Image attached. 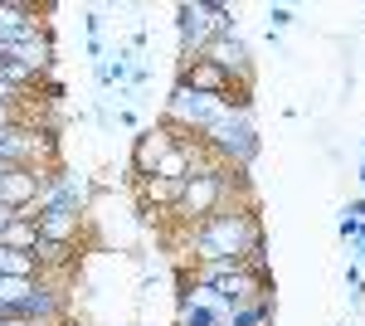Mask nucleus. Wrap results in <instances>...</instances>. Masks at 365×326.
Returning a JSON list of instances; mask_svg holds the SVG:
<instances>
[{
    "label": "nucleus",
    "mask_w": 365,
    "mask_h": 326,
    "mask_svg": "<svg viewBox=\"0 0 365 326\" xmlns=\"http://www.w3.org/2000/svg\"><path fill=\"white\" fill-rule=\"evenodd\" d=\"M20 122V108H10V103H0V127H15Z\"/></svg>",
    "instance_id": "b1692460"
},
{
    "label": "nucleus",
    "mask_w": 365,
    "mask_h": 326,
    "mask_svg": "<svg viewBox=\"0 0 365 326\" xmlns=\"http://www.w3.org/2000/svg\"><path fill=\"white\" fill-rule=\"evenodd\" d=\"M5 58H10V63H20V68H29L34 78H44V73H49V63H54V34L44 29L39 39H29V44H20V49H10Z\"/></svg>",
    "instance_id": "f8f14e48"
},
{
    "label": "nucleus",
    "mask_w": 365,
    "mask_h": 326,
    "mask_svg": "<svg viewBox=\"0 0 365 326\" xmlns=\"http://www.w3.org/2000/svg\"><path fill=\"white\" fill-rule=\"evenodd\" d=\"M346 297H351V312H361V307H365V272L356 268V263L346 268Z\"/></svg>",
    "instance_id": "a211bd4d"
},
{
    "label": "nucleus",
    "mask_w": 365,
    "mask_h": 326,
    "mask_svg": "<svg viewBox=\"0 0 365 326\" xmlns=\"http://www.w3.org/2000/svg\"><path fill=\"white\" fill-rule=\"evenodd\" d=\"M346 215H356V219H365V200H351V205H346Z\"/></svg>",
    "instance_id": "a878e982"
},
{
    "label": "nucleus",
    "mask_w": 365,
    "mask_h": 326,
    "mask_svg": "<svg viewBox=\"0 0 365 326\" xmlns=\"http://www.w3.org/2000/svg\"><path fill=\"white\" fill-rule=\"evenodd\" d=\"M263 15H268V34H282V29H292V25H297L292 5H268Z\"/></svg>",
    "instance_id": "6ab92c4d"
},
{
    "label": "nucleus",
    "mask_w": 365,
    "mask_h": 326,
    "mask_svg": "<svg viewBox=\"0 0 365 326\" xmlns=\"http://www.w3.org/2000/svg\"><path fill=\"white\" fill-rule=\"evenodd\" d=\"M175 83H185V88H195V93H215V98H239V88L229 78L225 68H215L210 58H195V63H180V73Z\"/></svg>",
    "instance_id": "9d476101"
},
{
    "label": "nucleus",
    "mask_w": 365,
    "mask_h": 326,
    "mask_svg": "<svg viewBox=\"0 0 365 326\" xmlns=\"http://www.w3.org/2000/svg\"><path fill=\"white\" fill-rule=\"evenodd\" d=\"M229 103H234V98H215V93H195V88L175 83L170 98H166V108H161V122H166L170 132H180V136H200V132H210V127L225 117Z\"/></svg>",
    "instance_id": "20e7f679"
},
{
    "label": "nucleus",
    "mask_w": 365,
    "mask_h": 326,
    "mask_svg": "<svg viewBox=\"0 0 365 326\" xmlns=\"http://www.w3.org/2000/svg\"><path fill=\"white\" fill-rule=\"evenodd\" d=\"M351 263L365 268V234H361V239H351Z\"/></svg>",
    "instance_id": "4be33fe9"
},
{
    "label": "nucleus",
    "mask_w": 365,
    "mask_h": 326,
    "mask_svg": "<svg viewBox=\"0 0 365 326\" xmlns=\"http://www.w3.org/2000/svg\"><path fill=\"white\" fill-rule=\"evenodd\" d=\"M356 175H361V185H365V156H361V165H356Z\"/></svg>",
    "instance_id": "cd10ccee"
},
{
    "label": "nucleus",
    "mask_w": 365,
    "mask_h": 326,
    "mask_svg": "<svg viewBox=\"0 0 365 326\" xmlns=\"http://www.w3.org/2000/svg\"><path fill=\"white\" fill-rule=\"evenodd\" d=\"M234 175H239V170H225V165H215V161L200 165L195 175H190V180L180 185V200H175L170 219H180V224L190 229V224H200V219H210L215 210H225Z\"/></svg>",
    "instance_id": "7ed1b4c3"
},
{
    "label": "nucleus",
    "mask_w": 365,
    "mask_h": 326,
    "mask_svg": "<svg viewBox=\"0 0 365 326\" xmlns=\"http://www.w3.org/2000/svg\"><path fill=\"white\" fill-rule=\"evenodd\" d=\"M175 326H220L210 312H195V307H185V302H175Z\"/></svg>",
    "instance_id": "aec40b11"
},
{
    "label": "nucleus",
    "mask_w": 365,
    "mask_h": 326,
    "mask_svg": "<svg viewBox=\"0 0 365 326\" xmlns=\"http://www.w3.org/2000/svg\"><path fill=\"white\" fill-rule=\"evenodd\" d=\"M273 292L268 297H258V302H249V307H234V317H229V326H273Z\"/></svg>",
    "instance_id": "f3484780"
},
{
    "label": "nucleus",
    "mask_w": 365,
    "mask_h": 326,
    "mask_svg": "<svg viewBox=\"0 0 365 326\" xmlns=\"http://www.w3.org/2000/svg\"><path fill=\"white\" fill-rule=\"evenodd\" d=\"M180 185L185 180H161V175H151V180H137V195H141V215H151V210H175V200H180Z\"/></svg>",
    "instance_id": "4468645a"
},
{
    "label": "nucleus",
    "mask_w": 365,
    "mask_h": 326,
    "mask_svg": "<svg viewBox=\"0 0 365 326\" xmlns=\"http://www.w3.org/2000/svg\"><path fill=\"white\" fill-rule=\"evenodd\" d=\"M146 78H151V68H146V63H132V78H127V83H132V88H141Z\"/></svg>",
    "instance_id": "393cba45"
},
{
    "label": "nucleus",
    "mask_w": 365,
    "mask_h": 326,
    "mask_svg": "<svg viewBox=\"0 0 365 326\" xmlns=\"http://www.w3.org/2000/svg\"><path fill=\"white\" fill-rule=\"evenodd\" d=\"M195 141L205 146V156H210L215 165L249 175V165L258 161V151H263L258 122H253V93H239V98L225 108V117H220L210 132H200Z\"/></svg>",
    "instance_id": "f03ea898"
},
{
    "label": "nucleus",
    "mask_w": 365,
    "mask_h": 326,
    "mask_svg": "<svg viewBox=\"0 0 365 326\" xmlns=\"http://www.w3.org/2000/svg\"><path fill=\"white\" fill-rule=\"evenodd\" d=\"M361 151H365V136H361Z\"/></svg>",
    "instance_id": "c756f323"
},
{
    "label": "nucleus",
    "mask_w": 365,
    "mask_h": 326,
    "mask_svg": "<svg viewBox=\"0 0 365 326\" xmlns=\"http://www.w3.org/2000/svg\"><path fill=\"white\" fill-rule=\"evenodd\" d=\"M29 253H34V263H39V277L68 272L73 263H78V244H54V239H39Z\"/></svg>",
    "instance_id": "ddd939ff"
},
{
    "label": "nucleus",
    "mask_w": 365,
    "mask_h": 326,
    "mask_svg": "<svg viewBox=\"0 0 365 326\" xmlns=\"http://www.w3.org/2000/svg\"><path fill=\"white\" fill-rule=\"evenodd\" d=\"M268 234H263V219H258V205H225V210H215L210 219H200L190 224V234H185V248H190V258L195 263H210V258H249L253 244H263Z\"/></svg>",
    "instance_id": "f257e3e1"
},
{
    "label": "nucleus",
    "mask_w": 365,
    "mask_h": 326,
    "mask_svg": "<svg viewBox=\"0 0 365 326\" xmlns=\"http://www.w3.org/2000/svg\"><path fill=\"white\" fill-rule=\"evenodd\" d=\"M39 244V224L34 219H10L5 229H0V248H15V253H29V248Z\"/></svg>",
    "instance_id": "2eb2a0df"
},
{
    "label": "nucleus",
    "mask_w": 365,
    "mask_h": 326,
    "mask_svg": "<svg viewBox=\"0 0 365 326\" xmlns=\"http://www.w3.org/2000/svg\"><path fill=\"white\" fill-rule=\"evenodd\" d=\"M210 287H215L229 307H249V302H258V297L273 292V277H258V272L239 268V272H229V277H220V282H210Z\"/></svg>",
    "instance_id": "9b49d317"
},
{
    "label": "nucleus",
    "mask_w": 365,
    "mask_h": 326,
    "mask_svg": "<svg viewBox=\"0 0 365 326\" xmlns=\"http://www.w3.org/2000/svg\"><path fill=\"white\" fill-rule=\"evenodd\" d=\"M78 234H83V219L39 215V239H54V244H78Z\"/></svg>",
    "instance_id": "dca6fc26"
},
{
    "label": "nucleus",
    "mask_w": 365,
    "mask_h": 326,
    "mask_svg": "<svg viewBox=\"0 0 365 326\" xmlns=\"http://www.w3.org/2000/svg\"><path fill=\"white\" fill-rule=\"evenodd\" d=\"M10 219H15V210H5V205H0V229H5Z\"/></svg>",
    "instance_id": "bb28decb"
},
{
    "label": "nucleus",
    "mask_w": 365,
    "mask_h": 326,
    "mask_svg": "<svg viewBox=\"0 0 365 326\" xmlns=\"http://www.w3.org/2000/svg\"><path fill=\"white\" fill-rule=\"evenodd\" d=\"M63 312H68V292L58 287L54 277H39L34 292L15 307V317H25V322H34V326H58V322H63Z\"/></svg>",
    "instance_id": "1a4fd4ad"
},
{
    "label": "nucleus",
    "mask_w": 365,
    "mask_h": 326,
    "mask_svg": "<svg viewBox=\"0 0 365 326\" xmlns=\"http://www.w3.org/2000/svg\"><path fill=\"white\" fill-rule=\"evenodd\" d=\"M88 39H103V15L98 10H88Z\"/></svg>",
    "instance_id": "5701e85b"
},
{
    "label": "nucleus",
    "mask_w": 365,
    "mask_h": 326,
    "mask_svg": "<svg viewBox=\"0 0 365 326\" xmlns=\"http://www.w3.org/2000/svg\"><path fill=\"white\" fill-rule=\"evenodd\" d=\"M180 141V132H170L166 122H156V127H137L132 136V156H127V170H132V180H151L156 175V165L166 161V151Z\"/></svg>",
    "instance_id": "0eeeda50"
},
{
    "label": "nucleus",
    "mask_w": 365,
    "mask_h": 326,
    "mask_svg": "<svg viewBox=\"0 0 365 326\" xmlns=\"http://www.w3.org/2000/svg\"><path fill=\"white\" fill-rule=\"evenodd\" d=\"M200 58H210L215 68H225L229 78H234V88L239 93H253V49L239 39V34H225V39H215L210 49Z\"/></svg>",
    "instance_id": "6e6552de"
},
{
    "label": "nucleus",
    "mask_w": 365,
    "mask_h": 326,
    "mask_svg": "<svg viewBox=\"0 0 365 326\" xmlns=\"http://www.w3.org/2000/svg\"><path fill=\"white\" fill-rule=\"evenodd\" d=\"M0 68H5V54H0Z\"/></svg>",
    "instance_id": "c85d7f7f"
},
{
    "label": "nucleus",
    "mask_w": 365,
    "mask_h": 326,
    "mask_svg": "<svg viewBox=\"0 0 365 326\" xmlns=\"http://www.w3.org/2000/svg\"><path fill=\"white\" fill-rule=\"evenodd\" d=\"M175 34H180V63H195L215 44V0L175 5Z\"/></svg>",
    "instance_id": "423d86ee"
},
{
    "label": "nucleus",
    "mask_w": 365,
    "mask_h": 326,
    "mask_svg": "<svg viewBox=\"0 0 365 326\" xmlns=\"http://www.w3.org/2000/svg\"><path fill=\"white\" fill-rule=\"evenodd\" d=\"M93 195H98V185H93L88 175H73V170L54 165V180H49V190H44V200H39V215L88 219V205H93Z\"/></svg>",
    "instance_id": "39448f33"
},
{
    "label": "nucleus",
    "mask_w": 365,
    "mask_h": 326,
    "mask_svg": "<svg viewBox=\"0 0 365 326\" xmlns=\"http://www.w3.org/2000/svg\"><path fill=\"white\" fill-rule=\"evenodd\" d=\"M336 234L346 239V244H351V239H361V234H365V219H356V215H346V210H341V219H336Z\"/></svg>",
    "instance_id": "412c9836"
}]
</instances>
